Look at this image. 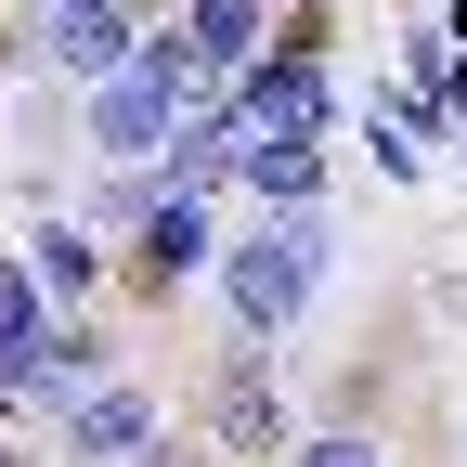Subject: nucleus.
<instances>
[{
	"mask_svg": "<svg viewBox=\"0 0 467 467\" xmlns=\"http://www.w3.org/2000/svg\"><path fill=\"white\" fill-rule=\"evenodd\" d=\"M143 441H156V402H143V389H78L66 454H91V467H143Z\"/></svg>",
	"mask_w": 467,
	"mask_h": 467,
	"instance_id": "20e7f679",
	"label": "nucleus"
},
{
	"mask_svg": "<svg viewBox=\"0 0 467 467\" xmlns=\"http://www.w3.org/2000/svg\"><path fill=\"white\" fill-rule=\"evenodd\" d=\"M52 66L117 78V66H130V0H52Z\"/></svg>",
	"mask_w": 467,
	"mask_h": 467,
	"instance_id": "39448f33",
	"label": "nucleus"
},
{
	"mask_svg": "<svg viewBox=\"0 0 467 467\" xmlns=\"http://www.w3.org/2000/svg\"><path fill=\"white\" fill-rule=\"evenodd\" d=\"M234 143H325V78H312V52H285V66L247 78V104H234Z\"/></svg>",
	"mask_w": 467,
	"mask_h": 467,
	"instance_id": "7ed1b4c3",
	"label": "nucleus"
},
{
	"mask_svg": "<svg viewBox=\"0 0 467 467\" xmlns=\"http://www.w3.org/2000/svg\"><path fill=\"white\" fill-rule=\"evenodd\" d=\"M312 273H325V234L285 208V221H260L247 247H221V299H234V325H285L312 299Z\"/></svg>",
	"mask_w": 467,
	"mask_h": 467,
	"instance_id": "f257e3e1",
	"label": "nucleus"
},
{
	"mask_svg": "<svg viewBox=\"0 0 467 467\" xmlns=\"http://www.w3.org/2000/svg\"><path fill=\"white\" fill-rule=\"evenodd\" d=\"M0 467H26V454H0Z\"/></svg>",
	"mask_w": 467,
	"mask_h": 467,
	"instance_id": "ddd939ff",
	"label": "nucleus"
},
{
	"mask_svg": "<svg viewBox=\"0 0 467 467\" xmlns=\"http://www.w3.org/2000/svg\"><path fill=\"white\" fill-rule=\"evenodd\" d=\"M247 182H260V195H285V208H299V195L325 182V156H312V143H247Z\"/></svg>",
	"mask_w": 467,
	"mask_h": 467,
	"instance_id": "1a4fd4ad",
	"label": "nucleus"
},
{
	"mask_svg": "<svg viewBox=\"0 0 467 467\" xmlns=\"http://www.w3.org/2000/svg\"><path fill=\"white\" fill-rule=\"evenodd\" d=\"M182 52H195V66H247V52H260V0H195Z\"/></svg>",
	"mask_w": 467,
	"mask_h": 467,
	"instance_id": "423d86ee",
	"label": "nucleus"
},
{
	"mask_svg": "<svg viewBox=\"0 0 467 467\" xmlns=\"http://www.w3.org/2000/svg\"><path fill=\"white\" fill-rule=\"evenodd\" d=\"M14 389H91V337L78 325H39L26 364H14Z\"/></svg>",
	"mask_w": 467,
	"mask_h": 467,
	"instance_id": "6e6552de",
	"label": "nucleus"
},
{
	"mask_svg": "<svg viewBox=\"0 0 467 467\" xmlns=\"http://www.w3.org/2000/svg\"><path fill=\"white\" fill-rule=\"evenodd\" d=\"M195 260H208V221H195V195H169V208H156V234H143V285L195 273Z\"/></svg>",
	"mask_w": 467,
	"mask_h": 467,
	"instance_id": "0eeeda50",
	"label": "nucleus"
},
{
	"mask_svg": "<svg viewBox=\"0 0 467 467\" xmlns=\"http://www.w3.org/2000/svg\"><path fill=\"white\" fill-rule=\"evenodd\" d=\"M182 78H195V52H130V66L104 78V104H91V143L104 156H156L169 117H182Z\"/></svg>",
	"mask_w": 467,
	"mask_h": 467,
	"instance_id": "f03ea898",
	"label": "nucleus"
},
{
	"mask_svg": "<svg viewBox=\"0 0 467 467\" xmlns=\"http://www.w3.org/2000/svg\"><path fill=\"white\" fill-rule=\"evenodd\" d=\"M221 441H260V454H273V389L234 377V389H221Z\"/></svg>",
	"mask_w": 467,
	"mask_h": 467,
	"instance_id": "9b49d317",
	"label": "nucleus"
},
{
	"mask_svg": "<svg viewBox=\"0 0 467 467\" xmlns=\"http://www.w3.org/2000/svg\"><path fill=\"white\" fill-rule=\"evenodd\" d=\"M26 337H39V285H26V273H0V377L26 364Z\"/></svg>",
	"mask_w": 467,
	"mask_h": 467,
	"instance_id": "9d476101",
	"label": "nucleus"
},
{
	"mask_svg": "<svg viewBox=\"0 0 467 467\" xmlns=\"http://www.w3.org/2000/svg\"><path fill=\"white\" fill-rule=\"evenodd\" d=\"M299 467H377L364 441H299Z\"/></svg>",
	"mask_w": 467,
	"mask_h": 467,
	"instance_id": "f8f14e48",
	"label": "nucleus"
}]
</instances>
